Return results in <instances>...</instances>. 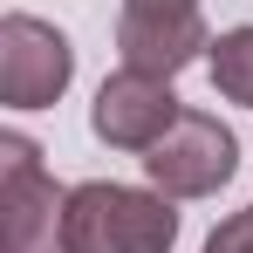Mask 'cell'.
Wrapping results in <instances>:
<instances>
[{
  "label": "cell",
  "instance_id": "5b68a950",
  "mask_svg": "<svg viewBox=\"0 0 253 253\" xmlns=\"http://www.w3.org/2000/svg\"><path fill=\"white\" fill-rule=\"evenodd\" d=\"M206 48H212V28L199 14V0H124V14H117V55H124V69H144V76L171 83Z\"/></svg>",
  "mask_w": 253,
  "mask_h": 253
},
{
  "label": "cell",
  "instance_id": "ba28073f",
  "mask_svg": "<svg viewBox=\"0 0 253 253\" xmlns=\"http://www.w3.org/2000/svg\"><path fill=\"white\" fill-rule=\"evenodd\" d=\"M206 253H253V206L233 212V219H219L212 240H206Z\"/></svg>",
  "mask_w": 253,
  "mask_h": 253
},
{
  "label": "cell",
  "instance_id": "277c9868",
  "mask_svg": "<svg viewBox=\"0 0 253 253\" xmlns=\"http://www.w3.org/2000/svg\"><path fill=\"white\" fill-rule=\"evenodd\" d=\"M76 83V48L42 14H7L0 21V103L7 110H48Z\"/></svg>",
  "mask_w": 253,
  "mask_h": 253
},
{
  "label": "cell",
  "instance_id": "7a4b0ae2",
  "mask_svg": "<svg viewBox=\"0 0 253 253\" xmlns=\"http://www.w3.org/2000/svg\"><path fill=\"white\" fill-rule=\"evenodd\" d=\"M69 185H55L28 130H0V253H69L62 247Z\"/></svg>",
  "mask_w": 253,
  "mask_h": 253
},
{
  "label": "cell",
  "instance_id": "52a82bcc",
  "mask_svg": "<svg viewBox=\"0 0 253 253\" xmlns=\"http://www.w3.org/2000/svg\"><path fill=\"white\" fill-rule=\"evenodd\" d=\"M212 89L226 103H253V28H226L212 42Z\"/></svg>",
  "mask_w": 253,
  "mask_h": 253
},
{
  "label": "cell",
  "instance_id": "6da1fadb",
  "mask_svg": "<svg viewBox=\"0 0 253 253\" xmlns=\"http://www.w3.org/2000/svg\"><path fill=\"white\" fill-rule=\"evenodd\" d=\"M62 247L69 253H171L178 247V206L151 185H117V178L69 185Z\"/></svg>",
  "mask_w": 253,
  "mask_h": 253
},
{
  "label": "cell",
  "instance_id": "3957f363",
  "mask_svg": "<svg viewBox=\"0 0 253 253\" xmlns=\"http://www.w3.org/2000/svg\"><path fill=\"white\" fill-rule=\"evenodd\" d=\"M233 171H240V137L219 117H206V110H185L165 144L144 151V178H151V192H165L171 206L178 199H212Z\"/></svg>",
  "mask_w": 253,
  "mask_h": 253
},
{
  "label": "cell",
  "instance_id": "8992f818",
  "mask_svg": "<svg viewBox=\"0 0 253 253\" xmlns=\"http://www.w3.org/2000/svg\"><path fill=\"white\" fill-rule=\"evenodd\" d=\"M178 117H185V103L171 96V83L165 76H144V69L103 76L96 83V103H89V130L110 151H158Z\"/></svg>",
  "mask_w": 253,
  "mask_h": 253
}]
</instances>
